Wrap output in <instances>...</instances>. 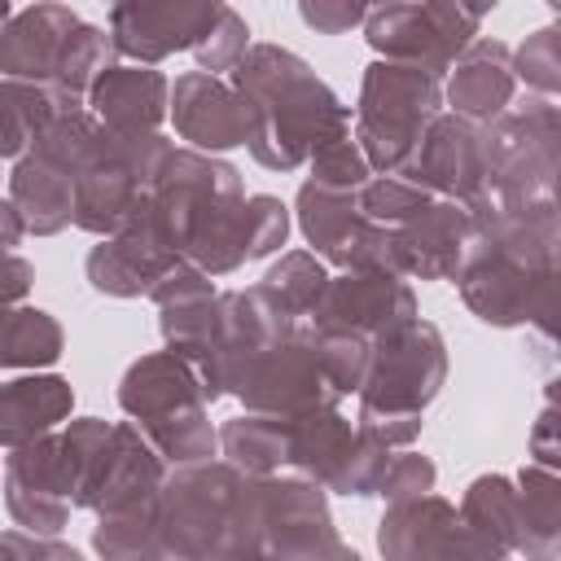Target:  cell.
Wrapping results in <instances>:
<instances>
[{"mask_svg":"<svg viewBox=\"0 0 561 561\" xmlns=\"http://www.w3.org/2000/svg\"><path fill=\"white\" fill-rule=\"evenodd\" d=\"M123 408L131 416H140V425L158 430V425H171V421H184V416H197L202 412V399H206V386L193 377V368L167 351V355H149L140 359L123 390H118Z\"/></svg>","mask_w":561,"mask_h":561,"instance_id":"7","label":"cell"},{"mask_svg":"<svg viewBox=\"0 0 561 561\" xmlns=\"http://www.w3.org/2000/svg\"><path fill=\"white\" fill-rule=\"evenodd\" d=\"M443 381V346L430 324H390L373 377H364V416L416 421V408L434 399Z\"/></svg>","mask_w":561,"mask_h":561,"instance_id":"3","label":"cell"},{"mask_svg":"<svg viewBox=\"0 0 561 561\" xmlns=\"http://www.w3.org/2000/svg\"><path fill=\"white\" fill-rule=\"evenodd\" d=\"M298 9H302L307 26L337 35V31H346V26H355L364 18L368 0H298Z\"/></svg>","mask_w":561,"mask_h":561,"instance_id":"21","label":"cell"},{"mask_svg":"<svg viewBox=\"0 0 561 561\" xmlns=\"http://www.w3.org/2000/svg\"><path fill=\"white\" fill-rule=\"evenodd\" d=\"M219 0H114V44L131 57L158 61L188 48L215 22Z\"/></svg>","mask_w":561,"mask_h":561,"instance_id":"5","label":"cell"},{"mask_svg":"<svg viewBox=\"0 0 561 561\" xmlns=\"http://www.w3.org/2000/svg\"><path fill=\"white\" fill-rule=\"evenodd\" d=\"M473 9H460V0H425L421 4H390L368 18V44L412 61L430 75H443V66L456 57V48L473 31Z\"/></svg>","mask_w":561,"mask_h":561,"instance_id":"4","label":"cell"},{"mask_svg":"<svg viewBox=\"0 0 561 561\" xmlns=\"http://www.w3.org/2000/svg\"><path fill=\"white\" fill-rule=\"evenodd\" d=\"M285 228H289L285 206L276 197H254L245 206V259H259V254L276 250L285 241Z\"/></svg>","mask_w":561,"mask_h":561,"instance_id":"20","label":"cell"},{"mask_svg":"<svg viewBox=\"0 0 561 561\" xmlns=\"http://www.w3.org/2000/svg\"><path fill=\"white\" fill-rule=\"evenodd\" d=\"M434 105H438V88L430 70L412 61L373 66L359 101V140L368 149V162L399 167L425 136Z\"/></svg>","mask_w":561,"mask_h":561,"instance_id":"2","label":"cell"},{"mask_svg":"<svg viewBox=\"0 0 561 561\" xmlns=\"http://www.w3.org/2000/svg\"><path fill=\"white\" fill-rule=\"evenodd\" d=\"M224 447H228V456L237 460V465H245V469H267V465H276V460H285L289 456V434L280 430V425H272V421H263V416H241V421H232L228 430H224Z\"/></svg>","mask_w":561,"mask_h":561,"instance_id":"16","label":"cell"},{"mask_svg":"<svg viewBox=\"0 0 561 561\" xmlns=\"http://www.w3.org/2000/svg\"><path fill=\"white\" fill-rule=\"evenodd\" d=\"M13 206H18V219L22 228L31 232H57L70 215H75V202H70V175L61 167H53L48 158H22L18 171H13Z\"/></svg>","mask_w":561,"mask_h":561,"instance_id":"14","label":"cell"},{"mask_svg":"<svg viewBox=\"0 0 561 561\" xmlns=\"http://www.w3.org/2000/svg\"><path fill=\"white\" fill-rule=\"evenodd\" d=\"M175 127L202 149H232L250 140L254 114L241 92L215 83L210 75H184L175 83Z\"/></svg>","mask_w":561,"mask_h":561,"instance_id":"8","label":"cell"},{"mask_svg":"<svg viewBox=\"0 0 561 561\" xmlns=\"http://www.w3.org/2000/svg\"><path fill=\"white\" fill-rule=\"evenodd\" d=\"M377 4H386V9H390V4H408V0H377Z\"/></svg>","mask_w":561,"mask_h":561,"instance_id":"24","label":"cell"},{"mask_svg":"<svg viewBox=\"0 0 561 561\" xmlns=\"http://www.w3.org/2000/svg\"><path fill=\"white\" fill-rule=\"evenodd\" d=\"M399 311H412V294L394 280V276H381L373 267H359L355 276H342L333 285H324L320 302L311 307V316L320 320L324 333H364V329H390L399 324L403 316Z\"/></svg>","mask_w":561,"mask_h":561,"instance_id":"6","label":"cell"},{"mask_svg":"<svg viewBox=\"0 0 561 561\" xmlns=\"http://www.w3.org/2000/svg\"><path fill=\"white\" fill-rule=\"evenodd\" d=\"M162 96H167V83L153 70L105 66L92 79V105L105 118V127L118 131V136L153 131V123L162 118Z\"/></svg>","mask_w":561,"mask_h":561,"instance_id":"11","label":"cell"},{"mask_svg":"<svg viewBox=\"0 0 561 561\" xmlns=\"http://www.w3.org/2000/svg\"><path fill=\"white\" fill-rule=\"evenodd\" d=\"M4 13H9V0H0V22H4Z\"/></svg>","mask_w":561,"mask_h":561,"instance_id":"25","label":"cell"},{"mask_svg":"<svg viewBox=\"0 0 561 561\" xmlns=\"http://www.w3.org/2000/svg\"><path fill=\"white\" fill-rule=\"evenodd\" d=\"M193 48H197V61H202V66L224 70V66H232V61L241 57V48H245V22H241L232 9L219 4L215 22L206 26V39H197Z\"/></svg>","mask_w":561,"mask_h":561,"instance_id":"19","label":"cell"},{"mask_svg":"<svg viewBox=\"0 0 561 561\" xmlns=\"http://www.w3.org/2000/svg\"><path fill=\"white\" fill-rule=\"evenodd\" d=\"M237 88L254 114L245 145L263 167H298L324 140L346 131L337 96L285 48H254L241 57Z\"/></svg>","mask_w":561,"mask_h":561,"instance_id":"1","label":"cell"},{"mask_svg":"<svg viewBox=\"0 0 561 561\" xmlns=\"http://www.w3.org/2000/svg\"><path fill=\"white\" fill-rule=\"evenodd\" d=\"M75 26H79V18L70 9H57V4L26 9L0 35V70H9L18 79H53Z\"/></svg>","mask_w":561,"mask_h":561,"instance_id":"9","label":"cell"},{"mask_svg":"<svg viewBox=\"0 0 561 561\" xmlns=\"http://www.w3.org/2000/svg\"><path fill=\"white\" fill-rule=\"evenodd\" d=\"M517 61H522V75H530L539 88H548V92L557 88V75H552L557 70V61H552V31H539L535 44H526Z\"/></svg>","mask_w":561,"mask_h":561,"instance_id":"22","label":"cell"},{"mask_svg":"<svg viewBox=\"0 0 561 561\" xmlns=\"http://www.w3.org/2000/svg\"><path fill=\"white\" fill-rule=\"evenodd\" d=\"M508 88H513V79H508V66H504V48L500 44H478L451 79V105L460 114L486 118L508 101Z\"/></svg>","mask_w":561,"mask_h":561,"instance_id":"15","label":"cell"},{"mask_svg":"<svg viewBox=\"0 0 561 561\" xmlns=\"http://www.w3.org/2000/svg\"><path fill=\"white\" fill-rule=\"evenodd\" d=\"M18 237H22L18 210H13V206H0V250H4V245H18Z\"/></svg>","mask_w":561,"mask_h":561,"instance_id":"23","label":"cell"},{"mask_svg":"<svg viewBox=\"0 0 561 561\" xmlns=\"http://www.w3.org/2000/svg\"><path fill=\"white\" fill-rule=\"evenodd\" d=\"M324 285H329V276L320 272V263H316L311 254H289V259H285L280 267H272L267 280H263V289H267L280 307H289L294 316L311 311V307L320 302Z\"/></svg>","mask_w":561,"mask_h":561,"instance_id":"17","label":"cell"},{"mask_svg":"<svg viewBox=\"0 0 561 561\" xmlns=\"http://www.w3.org/2000/svg\"><path fill=\"white\" fill-rule=\"evenodd\" d=\"M486 175L482 140L469 123L460 118H438L421 136V158H416V184H434L447 193H473L478 180Z\"/></svg>","mask_w":561,"mask_h":561,"instance_id":"10","label":"cell"},{"mask_svg":"<svg viewBox=\"0 0 561 561\" xmlns=\"http://www.w3.org/2000/svg\"><path fill=\"white\" fill-rule=\"evenodd\" d=\"M408 219L412 224L390 237V267L421 272V276H447V272H456L460 232H465V219L456 215V206H421Z\"/></svg>","mask_w":561,"mask_h":561,"instance_id":"12","label":"cell"},{"mask_svg":"<svg viewBox=\"0 0 561 561\" xmlns=\"http://www.w3.org/2000/svg\"><path fill=\"white\" fill-rule=\"evenodd\" d=\"M70 412V386L61 377H22L0 386V443H31Z\"/></svg>","mask_w":561,"mask_h":561,"instance_id":"13","label":"cell"},{"mask_svg":"<svg viewBox=\"0 0 561 561\" xmlns=\"http://www.w3.org/2000/svg\"><path fill=\"white\" fill-rule=\"evenodd\" d=\"M421 206H425V188H416L399 175H381V180L364 184V193H359V210L368 219H408Z\"/></svg>","mask_w":561,"mask_h":561,"instance_id":"18","label":"cell"}]
</instances>
